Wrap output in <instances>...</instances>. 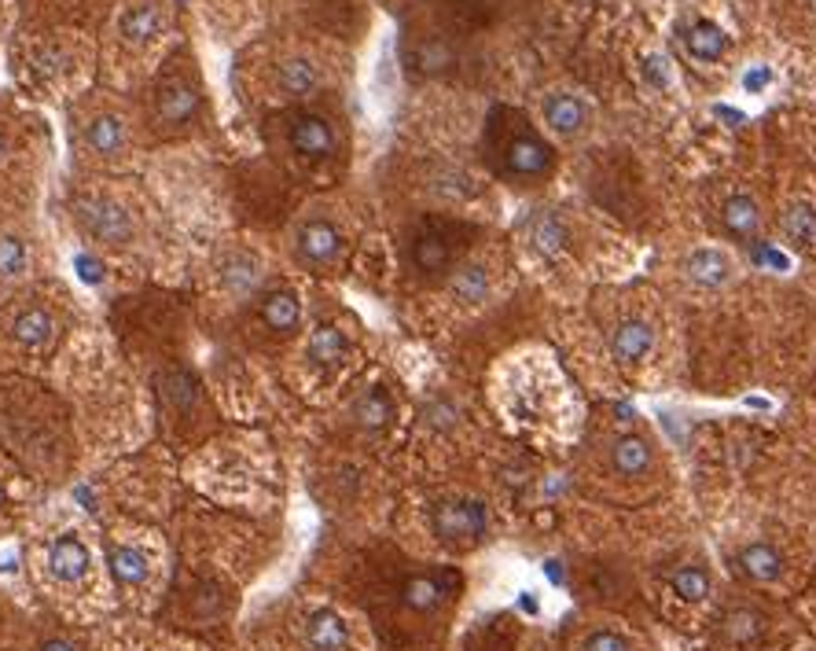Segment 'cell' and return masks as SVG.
I'll return each mask as SVG.
<instances>
[{"label": "cell", "mask_w": 816, "mask_h": 651, "mask_svg": "<svg viewBox=\"0 0 816 651\" xmlns=\"http://www.w3.org/2000/svg\"><path fill=\"white\" fill-rule=\"evenodd\" d=\"M0 446L34 475L63 479L74 468V434L56 394L26 379L0 383Z\"/></svg>", "instance_id": "cell-1"}, {"label": "cell", "mask_w": 816, "mask_h": 651, "mask_svg": "<svg viewBox=\"0 0 816 651\" xmlns=\"http://www.w3.org/2000/svg\"><path fill=\"white\" fill-rule=\"evenodd\" d=\"M78 328L74 295L59 280H37L0 302V361L19 368L48 365Z\"/></svg>", "instance_id": "cell-2"}, {"label": "cell", "mask_w": 816, "mask_h": 651, "mask_svg": "<svg viewBox=\"0 0 816 651\" xmlns=\"http://www.w3.org/2000/svg\"><path fill=\"white\" fill-rule=\"evenodd\" d=\"M70 229L78 236L81 251L100 254L103 262H133L148 247V221L133 203V192L89 184L78 188L67 203Z\"/></svg>", "instance_id": "cell-3"}, {"label": "cell", "mask_w": 816, "mask_h": 651, "mask_svg": "<svg viewBox=\"0 0 816 651\" xmlns=\"http://www.w3.org/2000/svg\"><path fill=\"white\" fill-rule=\"evenodd\" d=\"M37 280H48V243L34 225L0 217V302Z\"/></svg>", "instance_id": "cell-4"}, {"label": "cell", "mask_w": 816, "mask_h": 651, "mask_svg": "<svg viewBox=\"0 0 816 651\" xmlns=\"http://www.w3.org/2000/svg\"><path fill=\"white\" fill-rule=\"evenodd\" d=\"M74 148L92 166H122L133 159V122L118 107H92L74 118Z\"/></svg>", "instance_id": "cell-5"}, {"label": "cell", "mask_w": 816, "mask_h": 651, "mask_svg": "<svg viewBox=\"0 0 816 651\" xmlns=\"http://www.w3.org/2000/svg\"><path fill=\"white\" fill-rule=\"evenodd\" d=\"M41 567H45V578L56 589H81V585L92 578V567H96V556H92V545L81 537V530H56V534L45 541V552H41Z\"/></svg>", "instance_id": "cell-6"}, {"label": "cell", "mask_w": 816, "mask_h": 651, "mask_svg": "<svg viewBox=\"0 0 816 651\" xmlns=\"http://www.w3.org/2000/svg\"><path fill=\"white\" fill-rule=\"evenodd\" d=\"M511 122L515 126L500 140V170L508 177H519V181H537L552 170V148L522 122V115H515Z\"/></svg>", "instance_id": "cell-7"}, {"label": "cell", "mask_w": 816, "mask_h": 651, "mask_svg": "<svg viewBox=\"0 0 816 651\" xmlns=\"http://www.w3.org/2000/svg\"><path fill=\"white\" fill-rule=\"evenodd\" d=\"M199 107H203L199 85H195L184 70H170V74L155 85V122H159L162 129L192 126L195 118H199Z\"/></svg>", "instance_id": "cell-8"}, {"label": "cell", "mask_w": 816, "mask_h": 651, "mask_svg": "<svg viewBox=\"0 0 816 651\" xmlns=\"http://www.w3.org/2000/svg\"><path fill=\"white\" fill-rule=\"evenodd\" d=\"M346 251V240L335 221L328 217H309L295 232V262L306 269H331Z\"/></svg>", "instance_id": "cell-9"}, {"label": "cell", "mask_w": 816, "mask_h": 651, "mask_svg": "<svg viewBox=\"0 0 816 651\" xmlns=\"http://www.w3.org/2000/svg\"><path fill=\"white\" fill-rule=\"evenodd\" d=\"M434 534L456 545V541H478L486 534V504L471 501V497H449V501H438L431 512Z\"/></svg>", "instance_id": "cell-10"}, {"label": "cell", "mask_w": 816, "mask_h": 651, "mask_svg": "<svg viewBox=\"0 0 816 651\" xmlns=\"http://www.w3.org/2000/svg\"><path fill=\"white\" fill-rule=\"evenodd\" d=\"M155 398H159V412L162 420L170 423H188L192 412L199 409V379H195L192 368L184 365H166L155 376Z\"/></svg>", "instance_id": "cell-11"}, {"label": "cell", "mask_w": 816, "mask_h": 651, "mask_svg": "<svg viewBox=\"0 0 816 651\" xmlns=\"http://www.w3.org/2000/svg\"><path fill=\"white\" fill-rule=\"evenodd\" d=\"M107 571H111L114 585L122 589H144L151 582V571H155V556L144 541H133V537H111L107 541Z\"/></svg>", "instance_id": "cell-12"}, {"label": "cell", "mask_w": 816, "mask_h": 651, "mask_svg": "<svg viewBox=\"0 0 816 651\" xmlns=\"http://www.w3.org/2000/svg\"><path fill=\"white\" fill-rule=\"evenodd\" d=\"M287 148L295 151L298 159L306 162H324L335 155V129L324 115H295L287 126Z\"/></svg>", "instance_id": "cell-13"}, {"label": "cell", "mask_w": 816, "mask_h": 651, "mask_svg": "<svg viewBox=\"0 0 816 651\" xmlns=\"http://www.w3.org/2000/svg\"><path fill=\"white\" fill-rule=\"evenodd\" d=\"M166 26V15L155 0H140V4H129L122 15H118V41L125 48H148L155 37L162 34Z\"/></svg>", "instance_id": "cell-14"}, {"label": "cell", "mask_w": 816, "mask_h": 651, "mask_svg": "<svg viewBox=\"0 0 816 651\" xmlns=\"http://www.w3.org/2000/svg\"><path fill=\"white\" fill-rule=\"evenodd\" d=\"M258 320L272 335H295L298 324H302V302H298V295L287 291V287L265 291V295L258 298Z\"/></svg>", "instance_id": "cell-15"}, {"label": "cell", "mask_w": 816, "mask_h": 651, "mask_svg": "<svg viewBox=\"0 0 816 651\" xmlns=\"http://www.w3.org/2000/svg\"><path fill=\"white\" fill-rule=\"evenodd\" d=\"M408 258H412V269L423 276H438L453 265V247L438 229H420L408 243Z\"/></svg>", "instance_id": "cell-16"}, {"label": "cell", "mask_w": 816, "mask_h": 651, "mask_svg": "<svg viewBox=\"0 0 816 651\" xmlns=\"http://www.w3.org/2000/svg\"><path fill=\"white\" fill-rule=\"evenodd\" d=\"M684 273H688V280L699 287H725L728 280H732V273H736V265H732V258H728L725 251H717V247H699V251L688 254V262H684Z\"/></svg>", "instance_id": "cell-17"}, {"label": "cell", "mask_w": 816, "mask_h": 651, "mask_svg": "<svg viewBox=\"0 0 816 651\" xmlns=\"http://www.w3.org/2000/svg\"><path fill=\"white\" fill-rule=\"evenodd\" d=\"M306 644L313 651H346L350 648V626L339 611H313L306 618Z\"/></svg>", "instance_id": "cell-18"}, {"label": "cell", "mask_w": 816, "mask_h": 651, "mask_svg": "<svg viewBox=\"0 0 816 651\" xmlns=\"http://www.w3.org/2000/svg\"><path fill=\"white\" fill-rule=\"evenodd\" d=\"M544 122L559 137H578L585 122H589V107L578 96H570V92H552L544 100Z\"/></svg>", "instance_id": "cell-19"}, {"label": "cell", "mask_w": 816, "mask_h": 651, "mask_svg": "<svg viewBox=\"0 0 816 651\" xmlns=\"http://www.w3.org/2000/svg\"><path fill=\"white\" fill-rule=\"evenodd\" d=\"M317 85H320V70L313 59L291 56L276 67V89L284 92V96H291V100H306V96H313Z\"/></svg>", "instance_id": "cell-20"}, {"label": "cell", "mask_w": 816, "mask_h": 651, "mask_svg": "<svg viewBox=\"0 0 816 651\" xmlns=\"http://www.w3.org/2000/svg\"><path fill=\"white\" fill-rule=\"evenodd\" d=\"M350 416L361 431H383L386 423L394 420V401H390V394L383 387H368L353 398Z\"/></svg>", "instance_id": "cell-21"}, {"label": "cell", "mask_w": 816, "mask_h": 651, "mask_svg": "<svg viewBox=\"0 0 816 651\" xmlns=\"http://www.w3.org/2000/svg\"><path fill=\"white\" fill-rule=\"evenodd\" d=\"M346 350H350V339H346V332H342L339 324H317L306 343V357L320 368L339 365L342 357H346Z\"/></svg>", "instance_id": "cell-22"}, {"label": "cell", "mask_w": 816, "mask_h": 651, "mask_svg": "<svg viewBox=\"0 0 816 651\" xmlns=\"http://www.w3.org/2000/svg\"><path fill=\"white\" fill-rule=\"evenodd\" d=\"M449 596V578L445 574H416L408 578L405 589H401V600L412 611H434Z\"/></svg>", "instance_id": "cell-23"}, {"label": "cell", "mask_w": 816, "mask_h": 651, "mask_svg": "<svg viewBox=\"0 0 816 651\" xmlns=\"http://www.w3.org/2000/svg\"><path fill=\"white\" fill-rule=\"evenodd\" d=\"M651 343H655V332H651L647 320H622L611 335V346L618 361H640V357L651 350Z\"/></svg>", "instance_id": "cell-24"}, {"label": "cell", "mask_w": 816, "mask_h": 651, "mask_svg": "<svg viewBox=\"0 0 816 651\" xmlns=\"http://www.w3.org/2000/svg\"><path fill=\"white\" fill-rule=\"evenodd\" d=\"M739 571L747 574V578H754V582H776L783 574V556L772 545H765V541H754V545H747V549L736 556Z\"/></svg>", "instance_id": "cell-25"}, {"label": "cell", "mask_w": 816, "mask_h": 651, "mask_svg": "<svg viewBox=\"0 0 816 651\" xmlns=\"http://www.w3.org/2000/svg\"><path fill=\"white\" fill-rule=\"evenodd\" d=\"M721 221H725V229L732 232L736 240H754L761 229L758 203H754L750 195H732L725 203V210H721Z\"/></svg>", "instance_id": "cell-26"}, {"label": "cell", "mask_w": 816, "mask_h": 651, "mask_svg": "<svg viewBox=\"0 0 816 651\" xmlns=\"http://www.w3.org/2000/svg\"><path fill=\"white\" fill-rule=\"evenodd\" d=\"M611 464L618 475H644L651 468V446L644 438H633V434H622L611 449Z\"/></svg>", "instance_id": "cell-27"}, {"label": "cell", "mask_w": 816, "mask_h": 651, "mask_svg": "<svg viewBox=\"0 0 816 651\" xmlns=\"http://www.w3.org/2000/svg\"><path fill=\"white\" fill-rule=\"evenodd\" d=\"M725 48H728L725 30H721L717 23H710V19H699V23L688 30V52H692L699 63H714V59H721Z\"/></svg>", "instance_id": "cell-28"}, {"label": "cell", "mask_w": 816, "mask_h": 651, "mask_svg": "<svg viewBox=\"0 0 816 651\" xmlns=\"http://www.w3.org/2000/svg\"><path fill=\"white\" fill-rule=\"evenodd\" d=\"M449 295L460 298V302H482V298L489 295V273L482 269V265H460L453 273V280H449Z\"/></svg>", "instance_id": "cell-29"}, {"label": "cell", "mask_w": 816, "mask_h": 651, "mask_svg": "<svg viewBox=\"0 0 816 651\" xmlns=\"http://www.w3.org/2000/svg\"><path fill=\"white\" fill-rule=\"evenodd\" d=\"M783 236L794 243V247H805V243L816 240V210L809 203H791L783 210Z\"/></svg>", "instance_id": "cell-30"}, {"label": "cell", "mask_w": 816, "mask_h": 651, "mask_svg": "<svg viewBox=\"0 0 816 651\" xmlns=\"http://www.w3.org/2000/svg\"><path fill=\"white\" fill-rule=\"evenodd\" d=\"M530 240L541 254H556L567 247V225L556 214H537L530 221Z\"/></svg>", "instance_id": "cell-31"}, {"label": "cell", "mask_w": 816, "mask_h": 651, "mask_svg": "<svg viewBox=\"0 0 816 651\" xmlns=\"http://www.w3.org/2000/svg\"><path fill=\"white\" fill-rule=\"evenodd\" d=\"M258 280H261L258 262L247 258V254H228L225 262H221V284L228 291H254Z\"/></svg>", "instance_id": "cell-32"}, {"label": "cell", "mask_w": 816, "mask_h": 651, "mask_svg": "<svg viewBox=\"0 0 816 651\" xmlns=\"http://www.w3.org/2000/svg\"><path fill=\"white\" fill-rule=\"evenodd\" d=\"M412 63H416V70H420V74H445V70L456 63V56H453V48L445 45V41L431 37V41H423V45L416 48Z\"/></svg>", "instance_id": "cell-33"}, {"label": "cell", "mask_w": 816, "mask_h": 651, "mask_svg": "<svg viewBox=\"0 0 816 651\" xmlns=\"http://www.w3.org/2000/svg\"><path fill=\"white\" fill-rule=\"evenodd\" d=\"M669 585H673V593L680 596V600H688V604H699L706 593H710V578H706L703 567H680L673 578H669Z\"/></svg>", "instance_id": "cell-34"}, {"label": "cell", "mask_w": 816, "mask_h": 651, "mask_svg": "<svg viewBox=\"0 0 816 651\" xmlns=\"http://www.w3.org/2000/svg\"><path fill=\"white\" fill-rule=\"evenodd\" d=\"M761 629H765V618H761L758 611H750V607H736V611L725 618V633H728V640H736V644L754 640Z\"/></svg>", "instance_id": "cell-35"}, {"label": "cell", "mask_w": 816, "mask_h": 651, "mask_svg": "<svg viewBox=\"0 0 816 651\" xmlns=\"http://www.w3.org/2000/svg\"><path fill=\"white\" fill-rule=\"evenodd\" d=\"M581 651H633V644L625 637H618V633H611V629H600V633H592V637L585 640Z\"/></svg>", "instance_id": "cell-36"}, {"label": "cell", "mask_w": 816, "mask_h": 651, "mask_svg": "<svg viewBox=\"0 0 816 651\" xmlns=\"http://www.w3.org/2000/svg\"><path fill=\"white\" fill-rule=\"evenodd\" d=\"M666 63H669L666 56H647L644 59V78L651 81L655 89H662V85L669 81V67H666Z\"/></svg>", "instance_id": "cell-37"}, {"label": "cell", "mask_w": 816, "mask_h": 651, "mask_svg": "<svg viewBox=\"0 0 816 651\" xmlns=\"http://www.w3.org/2000/svg\"><path fill=\"white\" fill-rule=\"evenodd\" d=\"M37 651H81V644H74L70 637H45L37 644Z\"/></svg>", "instance_id": "cell-38"}, {"label": "cell", "mask_w": 816, "mask_h": 651, "mask_svg": "<svg viewBox=\"0 0 816 651\" xmlns=\"http://www.w3.org/2000/svg\"><path fill=\"white\" fill-rule=\"evenodd\" d=\"M12 159H15V144L12 137H8V129H0V173L12 166Z\"/></svg>", "instance_id": "cell-39"}, {"label": "cell", "mask_w": 816, "mask_h": 651, "mask_svg": "<svg viewBox=\"0 0 816 651\" xmlns=\"http://www.w3.org/2000/svg\"><path fill=\"white\" fill-rule=\"evenodd\" d=\"M743 85H747L750 92H761L765 85H769V70H765V67L747 70V78H743Z\"/></svg>", "instance_id": "cell-40"}, {"label": "cell", "mask_w": 816, "mask_h": 651, "mask_svg": "<svg viewBox=\"0 0 816 651\" xmlns=\"http://www.w3.org/2000/svg\"><path fill=\"white\" fill-rule=\"evenodd\" d=\"M8 512V479H4V460H0V519Z\"/></svg>", "instance_id": "cell-41"}]
</instances>
